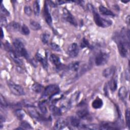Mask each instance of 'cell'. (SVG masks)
<instances>
[{"label":"cell","mask_w":130,"mask_h":130,"mask_svg":"<svg viewBox=\"0 0 130 130\" xmlns=\"http://www.w3.org/2000/svg\"><path fill=\"white\" fill-rule=\"evenodd\" d=\"M59 92V88L57 85L52 84L45 88L43 92L42 97L47 99H51L54 95H57Z\"/></svg>","instance_id":"1"},{"label":"cell","mask_w":130,"mask_h":130,"mask_svg":"<svg viewBox=\"0 0 130 130\" xmlns=\"http://www.w3.org/2000/svg\"><path fill=\"white\" fill-rule=\"evenodd\" d=\"M92 12H93V18H94V20L95 23V24L102 27H108L111 25L112 22L109 19H106L104 18H102L100 16V15L96 13V12L93 9Z\"/></svg>","instance_id":"2"},{"label":"cell","mask_w":130,"mask_h":130,"mask_svg":"<svg viewBox=\"0 0 130 130\" xmlns=\"http://www.w3.org/2000/svg\"><path fill=\"white\" fill-rule=\"evenodd\" d=\"M13 45L18 54L26 59L29 58V54L25 48L23 43L20 40L17 39H15L13 41Z\"/></svg>","instance_id":"3"},{"label":"cell","mask_w":130,"mask_h":130,"mask_svg":"<svg viewBox=\"0 0 130 130\" xmlns=\"http://www.w3.org/2000/svg\"><path fill=\"white\" fill-rule=\"evenodd\" d=\"M8 86L13 94L18 96H21L25 94V91L23 88L20 85L11 81H9L8 82Z\"/></svg>","instance_id":"4"},{"label":"cell","mask_w":130,"mask_h":130,"mask_svg":"<svg viewBox=\"0 0 130 130\" xmlns=\"http://www.w3.org/2000/svg\"><path fill=\"white\" fill-rule=\"evenodd\" d=\"M109 54L105 51H100L95 57V63L96 66H103L106 64L109 59Z\"/></svg>","instance_id":"5"},{"label":"cell","mask_w":130,"mask_h":130,"mask_svg":"<svg viewBox=\"0 0 130 130\" xmlns=\"http://www.w3.org/2000/svg\"><path fill=\"white\" fill-rule=\"evenodd\" d=\"M67 53L72 58L76 57L79 53V48L77 44L75 43L70 44L68 47Z\"/></svg>","instance_id":"6"},{"label":"cell","mask_w":130,"mask_h":130,"mask_svg":"<svg viewBox=\"0 0 130 130\" xmlns=\"http://www.w3.org/2000/svg\"><path fill=\"white\" fill-rule=\"evenodd\" d=\"M63 17L65 20L69 22L72 25H74V26H76L77 25L75 18L73 17L72 14L66 9H63Z\"/></svg>","instance_id":"7"},{"label":"cell","mask_w":130,"mask_h":130,"mask_svg":"<svg viewBox=\"0 0 130 130\" xmlns=\"http://www.w3.org/2000/svg\"><path fill=\"white\" fill-rule=\"evenodd\" d=\"M44 16L46 22L48 25L51 26L52 24V17L50 13V10L48 7V4L47 3V2H45L44 7Z\"/></svg>","instance_id":"8"},{"label":"cell","mask_w":130,"mask_h":130,"mask_svg":"<svg viewBox=\"0 0 130 130\" xmlns=\"http://www.w3.org/2000/svg\"><path fill=\"white\" fill-rule=\"evenodd\" d=\"M100 129H118L117 125L111 122H103L100 125Z\"/></svg>","instance_id":"9"},{"label":"cell","mask_w":130,"mask_h":130,"mask_svg":"<svg viewBox=\"0 0 130 130\" xmlns=\"http://www.w3.org/2000/svg\"><path fill=\"white\" fill-rule=\"evenodd\" d=\"M67 124V120L63 118H60L58 119L55 122L54 128L55 129H61L64 128Z\"/></svg>","instance_id":"10"},{"label":"cell","mask_w":130,"mask_h":130,"mask_svg":"<svg viewBox=\"0 0 130 130\" xmlns=\"http://www.w3.org/2000/svg\"><path fill=\"white\" fill-rule=\"evenodd\" d=\"M115 72V67L111 66L105 69L103 72V75L105 78H109L112 77Z\"/></svg>","instance_id":"11"},{"label":"cell","mask_w":130,"mask_h":130,"mask_svg":"<svg viewBox=\"0 0 130 130\" xmlns=\"http://www.w3.org/2000/svg\"><path fill=\"white\" fill-rule=\"evenodd\" d=\"M50 60L53 64L57 68H59L61 66L59 58L55 54H52L50 56Z\"/></svg>","instance_id":"12"},{"label":"cell","mask_w":130,"mask_h":130,"mask_svg":"<svg viewBox=\"0 0 130 130\" xmlns=\"http://www.w3.org/2000/svg\"><path fill=\"white\" fill-rule=\"evenodd\" d=\"M36 59L41 63V64H42V66L44 67V69H47L48 63L46 58H44L43 56L41 54H40L39 52L37 53L36 55Z\"/></svg>","instance_id":"13"},{"label":"cell","mask_w":130,"mask_h":130,"mask_svg":"<svg viewBox=\"0 0 130 130\" xmlns=\"http://www.w3.org/2000/svg\"><path fill=\"white\" fill-rule=\"evenodd\" d=\"M127 91L126 88L124 86L121 87L118 91V95L120 99L123 101H124L127 97Z\"/></svg>","instance_id":"14"},{"label":"cell","mask_w":130,"mask_h":130,"mask_svg":"<svg viewBox=\"0 0 130 130\" xmlns=\"http://www.w3.org/2000/svg\"><path fill=\"white\" fill-rule=\"evenodd\" d=\"M77 115L79 118L81 119H85L88 118L89 115V113L87 111V110L85 109H82L78 110L77 112Z\"/></svg>","instance_id":"15"},{"label":"cell","mask_w":130,"mask_h":130,"mask_svg":"<svg viewBox=\"0 0 130 130\" xmlns=\"http://www.w3.org/2000/svg\"><path fill=\"white\" fill-rule=\"evenodd\" d=\"M99 11L101 12V13L104 15L106 16H114V13L109 10L106 7L103 6H100L99 7Z\"/></svg>","instance_id":"16"},{"label":"cell","mask_w":130,"mask_h":130,"mask_svg":"<svg viewBox=\"0 0 130 130\" xmlns=\"http://www.w3.org/2000/svg\"><path fill=\"white\" fill-rule=\"evenodd\" d=\"M71 125L74 127H80L81 125L79 119L75 116H72L70 118L69 120Z\"/></svg>","instance_id":"17"},{"label":"cell","mask_w":130,"mask_h":130,"mask_svg":"<svg viewBox=\"0 0 130 130\" xmlns=\"http://www.w3.org/2000/svg\"><path fill=\"white\" fill-rule=\"evenodd\" d=\"M21 27V25L17 22H12L8 24V28L9 30L11 31H20V29Z\"/></svg>","instance_id":"18"},{"label":"cell","mask_w":130,"mask_h":130,"mask_svg":"<svg viewBox=\"0 0 130 130\" xmlns=\"http://www.w3.org/2000/svg\"><path fill=\"white\" fill-rule=\"evenodd\" d=\"M81 129H100V125H98L95 124H81L80 127Z\"/></svg>","instance_id":"19"},{"label":"cell","mask_w":130,"mask_h":130,"mask_svg":"<svg viewBox=\"0 0 130 130\" xmlns=\"http://www.w3.org/2000/svg\"><path fill=\"white\" fill-rule=\"evenodd\" d=\"M109 86L110 90L112 91H115L116 90L117 86V82L116 78L112 77L109 82Z\"/></svg>","instance_id":"20"},{"label":"cell","mask_w":130,"mask_h":130,"mask_svg":"<svg viewBox=\"0 0 130 130\" xmlns=\"http://www.w3.org/2000/svg\"><path fill=\"white\" fill-rule=\"evenodd\" d=\"M103 101L99 98H96L92 103V106L94 109H100L103 106Z\"/></svg>","instance_id":"21"},{"label":"cell","mask_w":130,"mask_h":130,"mask_svg":"<svg viewBox=\"0 0 130 130\" xmlns=\"http://www.w3.org/2000/svg\"><path fill=\"white\" fill-rule=\"evenodd\" d=\"M29 24L30 28L34 30H38L41 28V26L40 24L38 22L35 21L34 20H31Z\"/></svg>","instance_id":"22"},{"label":"cell","mask_w":130,"mask_h":130,"mask_svg":"<svg viewBox=\"0 0 130 130\" xmlns=\"http://www.w3.org/2000/svg\"><path fill=\"white\" fill-rule=\"evenodd\" d=\"M30 116L34 118L37 120H42L43 119L42 117L35 110H29L28 111Z\"/></svg>","instance_id":"23"},{"label":"cell","mask_w":130,"mask_h":130,"mask_svg":"<svg viewBox=\"0 0 130 130\" xmlns=\"http://www.w3.org/2000/svg\"><path fill=\"white\" fill-rule=\"evenodd\" d=\"M79 68V62H74L71 63L69 64L68 69L69 70H71L73 72H77Z\"/></svg>","instance_id":"24"},{"label":"cell","mask_w":130,"mask_h":130,"mask_svg":"<svg viewBox=\"0 0 130 130\" xmlns=\"http://www.w3.org/2000/svg\"><path fill=\"white\" fill-rule=\"evenodd\" d=\"M38 106L39 108L41 111V112L44 114H46L47 113V107L45 104V102L44 101H42L40 102L39 104H38Z\"/></svg>","instance_id":"25"},{"label":"cell","mask_w":130,"mask_h":130,"mask_svg":"<svg viewBox=\"0 0 130 130\" xmlns=\"http://www.w3.org/2000/svg\"><path fill=\"white\" fill-rule=\"evenodd\" d=\"M33 10H34V13L36 16H38L40 14V7L39 3V2L37 1H36L33 5Z\"/></svg>","instance_id":"26"},{"label":"cell","mask_w":130,"mask_h":130,"mask_svg":"<svg viewBox=\"0 0 130 130\" xmlns=\"http://www.w3.org/2000/svg\"><path fill=\"white\" fill-rule=\"evenodd\" d=\"M31 88H32V90H34L35 92L39 93V92H40L42 90L43 87L42 85H41L39 83H36L32 85Z\"/></svg>","instance_id":"27"},{"label":"cell","mask_w":130,"mask_h":130,"mask_svg":"<svg viewBox=\"0 0 130 130\" xmlns=\"http://www.w3.org/2000/svg\"><path fill=\"white\" fill-rule=\"evenodd\" d=\"M20 31L22 34H23L24 35H28L30 32L29 29H28V27L25 24H23V25H21Z\"/></svg>","instance_id":"28"},{"label":"cell","mask_w":130,"mask_h":130,"mask_svg":"<svg viewBox=\"0 0 130 130\" xmlns=\"http://www.w3.org/2000/svg\"><path fill=\"white\" fill-rule=\"evenodd\" d=\"M21 127L18 128L17 129H32L30 124L27 121H22L20 123Z\"/></svg>","instance_id":"29"},{"label":"cell","mask_w":130,"mask_h":130,"mask_svg":"<svg viewBox=\"0 0 130 130\" xmlns=\"http://www.w3.org/2000/svg\"><path fill=\"white\" fill-rule=\"evenodd\" d=\"M41 39L42 42L44 44H47L48 42V41L49 39V35L47 33H44L42 34L41 36Z\"/></svg>","instance_id":"30"},{"label":"cell","mask_w":130,"mask_h":130,"mask_svg":"<svg viewBox=\"0 0 130 130\" xmlns=\"http://www.w3.org/2000/svg\"><path fill=\"white\" fill-rule=\"evenodd\" d=\"M15 114L17 117L20 120L22 119L23 117L25 116V114L24 112L21 110H17L15 111Z\"/></svg>","instance_id":"31"},{"label":"cell","mask_w":130,"mask_h":130,"mask_svg":"<svg viewBox=\"0 0 130 130\" xmlns=\"http://www.w3.org/2000/svg\"><path fill=\"white\" fill-rule=\"evenodd\" d=\"M50 47L51 48V49L55 51H61V49L59 47V46L56 44V43H50Z\"/></svg>","instance_id":"32"},{"label":"cell","mask_w":130,"mask_h":130,"mask_svg":"<svg viewBox=\"0 0 130 130\" xmlns=\"http://www.w3.org/2000/svg\"><path fill=\"white\" fill-rule=\"evenodd\" d=\"M1 12L2 14L4 15V16H9L10 14L9 11H8V10L5 8L2 3L1 5Z\"/></svg>","instance_id":"33"},{"label":"cell","mask_w":130,"mask_h":130,"mask_svg":"<svg viewBox=\"0 0 130 130\" xmlns=\"http://www.w3.org/2000/svg\"><path fill=\"white\" fill-rule=\"evenodd\" d=\"M125 119L126 125L128 128H129L130 122H129V110L127 109L125 111Z\"/></svg>","instance_id":"34"},{"label":"cell","mask_w":130,"mask_h":130,"mask_svg":"<svg viewBox=\"0 0 130 130\" xmlns=\"http://www.w3.org/2000/svg\"><path fill=\"white\" fill-rule=\"evenodd\" d=\"M24 12L26 15L27 16H30L32 14L31 9L29 6H25L24 8Z\"/></svg>","instance_id":"35"},{"label":"cell","mask_w":130,"mask_h":130,"mask_svg":"<svg viewBox=\"0 0 130 130\" xmlns=\"http://www.w3.org/2000/svg\"><path fill=\"white\" fill-rule=\"evenodd\" d=\"M0 101H1V107H7L8 103L6 102V101L5 100L4 96L2 94H1V96H0Z\"/></svg>","instance_id":"36"},{"label":"cell","mask_w":130,"mask_h":130,"mask_svg":"<svg viewBox=\"0 0 130 130\" xmlns=\"http://www.w3.org/2000/svg\"><path fill=\"white\" fill-rule=\"evenodd\" d=\"M89 43L88 42V41L85 39V38H83L82 40V42H81V47L83 48H85V47H87L88 46H89Z\"/></svg>","instance_id":"37"},{"label":"cell","mask_w":130,"mask_h":130,"mask_svg":"<svg viewBox=\"0 0 130 130\" xmlns=\"http://www.w3.org/2000/svg\"><path fill=\"white\" fill-rule=\"evenodd\" d=\"M1 24L2 26H6L7 24V20L4 16L1 17Z\"/></svg>","instance_id":"38"},{"label":"cell","mask_w":130,"mask_h":130,"mask_svg":"<svg viewBox=\"0 0 130 130\" xmlns=\"http://www.w3.org/2000/svg\"><path fill=\"white\" fill-rule=\"evenodd\" d=\"M1 31H2V33H1V38H3V37H4V33H3V30L2 29H1Z\"/></svg>","instance_id":"39"}]
</instances>
